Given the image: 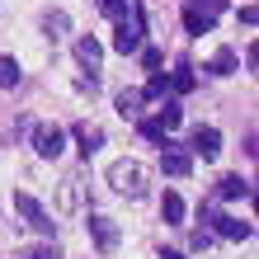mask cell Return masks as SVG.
<instances>
[{"mask_svg": "<svg viewBox=\"0 0 259 259\" xmlns=\"http://www.w3.org/2000/svg\"><path fill=\"white\" fill-rule=\"evenodd\" d=\"M142 38H146V10H142V5H132V19H127V14L118 19V33H113V52H123V57L142 52Z\"/></svg>", "mask_w": 259, "mask_h": 259, "instance_id": "1", "label": "cell"}, {"mask_svg": "<svg viewBox=\"0 0 259 259\" xmlns=\"http://www.w3.org/2000/svg\"><path fill=\"white\" fill-rule=\"evenodd\" d=\"M14 212L28 222V231H38V236H52V212L38 203L28 189H14Z\"/></svg>", "mask_w": 259, "mask_h": 259, "instance_id": "2", "label": "cell"}, {"mask_svg": "<svg viewBox=\"0 0 259 259\" xmlns=\"http://www.w3.org/2000/svg\"><path fill=\"white\" fill-rule=\"evenodd\" d=\"M109 184H113L118 193L142 198V189H146V170H142L137 160H118V165H109Z\"/></svg>", "mask_w": 259, "mask_h": 259, "instance_id": "3", "label": "cell"}, {"mask_svg": "<svg viewBox=\"0 0 259 259\" xmlns=\"http://www.w3.org/2000/svg\"><path fill=\"white\" fill-rule=\"evenodd\" d=\"M33 151H38L42 160H57V156L66 151V132L52 127V123H38V127H33Z\"/></svg>", "mask_w": 259, "mask_h": 259, "instance_id": "4", "label": "cell"}, {"mask_svg": "<svg viewBox=\"0 0 259 259\" xmlns=\"http://www.w3.org/2000/svg\"><path fill=\"white\" fill-rule=\"evenodd\" d=\"M90 240H95V245L109 254V250H118V222H109V217H99V212H90Z\"/></svg>", "mask_w": 259, "mask_h": 259, "instance_id": "5", "label": "cell"}, {"mask_svg": "<svg viewBox=\"0 0 259 259\" xmlns=\"http://www.w3.org/2000/svg\"><path fill=\"white\" fill-rule=\"evenodd\" d=\"M160 151H165V156H160V170L170 175V179H184V175L193 170V156H189L184 146H175V142H165Z\"/></svg>", "mask_w": 259, "mask_h": 259, "instance_id": "6", "label": "cell"}, {"mask_svg": "<svg viewBox=\"0 0 259 259\" xmlns=\"http://www.w3.org/2000/svg\"><path fill=\"white\" fill-rule=\"evenodd\" d=\"M193 151H198L203 160L222 156V132H217V127H193Z\"/></svg>", "mask_w": 259, "mask_h": 259, "instance_id": "7", "label": "cell"}, {"mask_svg": "<svg viewBox=\"0 0 259 259\" xmlns=\"http://www.w3.org/2000/svg\"><path fill=\"white\" fill-rule=\"evenodd\" d=\"M212 24H217V14H207V10H184V28H189V33L193 38H203V33H212Z\"/></svg>", "mask_w": 259, "mask_h": 259, "instance_id": "8", "label": "cell"}, {"mask_svg": "<svg viewBox=\"0 0 259 259\" xmlns=\"http://www.w3.org/2000/svg\"><path fill=\"white\" fill-rule=\"evenodd\" d=\"M75 146H80V156H95V151L104 146V132L90 127V123H75Z\"/></svg>", "mask_w": 259, "mask_h": 259, "instance_id": "9", "label": "cell"}, {"mask_svg": "<svg viewBox=\"0 0 259 259\" xmlns=\"http://www.w3.org/2000/svg\"><path fill=\"white\" fill-rule=\"evenodd\" d=\"M250 179H240V175H226L222 184H217V198H226V203H236V198H250Z\"/></svg>", "mask_w": 259, "mask_h": 259, "instance_id": "10", "label": "cell"}, {"mask_svg": "<svg viewBox=\"0 0 259 259\" xmlns=\"http://www.w3.org/2000/svg\"><path fill=\"white\" fill-rule=\"evenodd\" d=\"M217 236H226V240H250L254 226L240 222V217H217Z\"/></svg>", "mask_w": 259, "mask_h": 259, "instance_id": "11", "label": "cell"}, {"mask_svg": "<svg viewBox=\"0 0 259 259\" xmlns=\"http://www.w3.org/2000/svg\"><path fill=\"white\" fill-rule=\"evenodd\" d=\"M75 57H80V66H90V71H95V66L104 62V48H99L95 38H75Z\"/></svg>", "mask_w": 259, "mask_h": 259, "instance_id": "12", "label": "cell"}, {"mask_svg": "<svg viewBox=\"0 0 259 259\" xmlns=\"http://www.w3.org/2000/svg\"><path fill=\"white\" fill-rule=\"evenodd\" d=\"M118 113H123V118H137V113H142V104H146V95H142V90H118Z\"/></svg>", "mask_w": 259, "mask_h": 259, "instance_id": "13", "label": "cell"}, {"mask_svg": "<svg viewBox=\"0 0 259 259\" xmlns=\"http://www.w3.org/2000/svg\"><path fill=\"white\" fill-rule=\"evenodd\" d=\"M231 71H236V52H231V48H222V52L203 66V75H231Z\"/></svg>", "mask_w": 259, "mask_h": 259, "instance_id": "14", "label": "cell"}, {"mask_svg": "<svg viewBox=\"0 0 259 259\" xmlns=\"http://www.w3.org/2000/svg\"><path fill=\"white\" fill-rule=\"evenodd\" d=\"M160 217L170 222V226H179V222H184V198H179V193H165L160 198Z\"/></svg>", "mask_w": 259, "mask_h": 259, "instance_id": "15", "label": "cell"}, {"mask_svg": "<svg viewBox=\"0 0 259 259\" xmlns=\"http://www.w3.org/2000/svg\"><path fill=\"white\" fill-rule=\"evenodd\" d=\"M193 85H198V80H193V66H189V62H179L175 75H170V90H175V95H189Z\"/></svg>", "mask_w": 259, "mask_h": 259, "instance_id": "16", "label": "cell"}, {"mask_svg": "<svg viewBox=\"0 0 259 259\" xmlns=\"http://www.w3.org/2000/svg\"><path fill=\"white\" fill-rule=\"evenodd\" d=\"M19 62H14V57H0V90H14V85H19Z\"/></svg>", "mask_w": 259, "mask_h": 259, "instance_id": "17", "label": "cell"}, {"mask_svg": "<svg viewBox=\"0 0 259 259\" xmlns=\"http://www.w3.org/2000/svg\"><path fill=\"white\" fill-rule=\"evenodd\" d=\"M156 123H160V127H165V132H170V127H179V123H184V109H179V104H175V99H170V104H165V109H160V113H156Z\"/></svg>", "mask_w": 259, "mask_h": 259, "instance_id": "18", "label": "cell"}, {"mask_svg": "<svg viewBox=\"0 0 259 259\" xmlns=\"http://www.w3.org/2000/svg\"><path fill=\"white\" fill-rule=\"evenodd\" d=\"M165 90H170V75H151L142 95H146V99H165Z\"/></svg>", "mask_w": 259, "mask_h": 259, "instance_id": "19", "label": "cell"}, {"mask_svg": "<svg viewBox=\"0 0 259 259\" xmlns=\"http://www.w3.org/2000/svg\"><path fill=\"white\" fill-rule=\"evenodd\" d=\"M62 189H66V193H62V203H66V207H75V203H80V175H71Z\"/></svg>", "mask_w": 259, "mask_h": 259, "instance_id": "20", "label": "cell"}, {"mask_svg": "<svg viewBox=\"0 0 259 259\" xmlns=\"http://www.w3.org/2000/svg\"><path fill=\"white\" fill-rule=\"evenodd\" d=\"M99 14H109V19H123V14H127V0H99Z\"/></svg>", "mask_w": 259, "mask_h": 259, "instance_id": "21", "label": "cell"}, {"mask_svg": "<svg viewBox=\"0 0 259 259\" xmlns=\"http://www.w3.org/2000/svg\"><path fill=\"white\" fill-rule=\"evenodd\" d=\"M14 259H62V254H57V245H38V250H19Z\"/></svg>", "mask_w": 259, "mask_h": 259, "instance_id": "22", "label": "cell"}, {"mask_svg": "<svg viewBox=\"0 0 259 259\" xmlns=\"http://www.w3.org/2000/svg\"><path fill=\"white\" fill-rule=\"evenodd\" d=\"M42 28H48V33H66V28H71V19H66L62 10H57V14H48V19H42Z\"/></svg>", "mask_w": 259, "mask_h": 259, "instance_id": "23", "label": "cell"}, {"mask_svg": "<svg viewBox=\"0 0 259 259\" xmlns=\"http://www.w3.org/2000/svg\"><path fill=\"white\" fill-rule=\"evenodd\" d=\"M142 137H151V142H165V127L156 123V118H142Z\"/></svg>", "mask_w": 259, "mask_h": 259, "instance_id": "24", "label": "cell"}, {"mask_svg": "<svg viewBox=\"0 0 259 259\" xmlns=\"http://www.w3.org/2000/svg\"><path fill=\"white\" fill-rule=\"evenodd\" d=\"M142 62H146V71H160V62H165V57H160L156 48H146V52H142Z\"/></svg>", "mask_w": 259, "mask_h": 259, "instance_id": "25", "label": "cell"}, {"mask_svg": "<svg viewBox=\"0 0 259 259\" xmlns=\"http://www.w3.org/2000/svg\"><path fill=\"white\" fill-rule=\"evenodd\" d=\"M189 5H193V10H207V14H217V10L226 5V0H189Z\"/></svg>", "mask_w": 259, "mask_h": 259, "instance_id": "26", "label": "cell"}, {"mask_svg": "<svg viewBox=\"0 0 259 259\" xmlns=\"http://www.w3.org/2000/svg\"><path fill=\"white\" fill-rule=\"evenodd\" d=\"M189 245H193V250H207V245H212V236H207V231H193V236H189Z\"/></svg>", "mask_w": 259, "mask_h": 259, "instance_id": "27", "label": "cell"}, {"mask_svg": "<svg viewBox=\"0 0 259 259\" xmlns=\"http://www.w3.org/2000/svg\"><path fill=\"white\" fill-rule=\"evenodd\" d=\"M165 259H184V254H179V250H165Z\"/></svg>", "mask_w": 259, "mask_h": 259, "instance_id": "28", "label": "cell"}]
</instances>
